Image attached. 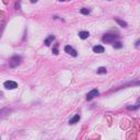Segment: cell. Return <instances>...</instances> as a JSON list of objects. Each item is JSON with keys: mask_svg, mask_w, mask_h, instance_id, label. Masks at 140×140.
I'll use <instances>...</instances> for the list:
<instances>
[{"mask_svg": "<svg viewBox=\"0 0 140 140\" xmlns=\"http://www.w3.org/2000/svg\"><path fill=\"white\" fill-rule=\"evenodd\" d=\"M116 38H117V35H115V34H105L104 36L102 37V41L104 42V43H113Z\"/></svg>", "mask_w": 140, "mask_h": 140, "instance_id": "6da1fadb", "label": "cell"}, {"mask_svg": "<svg viewBox=\"0 0 140 140\" xmlns=\"http://www.w3.org/2000/svg\"><path fill=\"white\" fill-rule=\"evenodd\" d=\"M21 60H22V58L20 56H13L12 58L10 59V66L12 68L18 67V66L21 63Z\"/></svg>", "mask_w": 140, "mask_h": 140, "instance_id": "7a4b0ae2", "label": "cell"}, {"mask_svg": "<svg viewBox=\"0 0 140 140\" xmlns=\"http://www.w3.org/2000/svg\"><path fill=\"white\" fill-rule=\"evenodd\" d=\"M65 52H67V54H69V55H71V56H73V57H77V56H78V52H77V50L74 49L73 47H71L70 45L65 46Z\"/></svg>", "mask_w": 140, "mask_h": 140, "instance_id": "3957f363", "label": "cell"}, {"mask_svg": "<svg viewBox=\"0 0 140 140\" xmlns=\"http://www.w3.org/2000/svg\"><path fill=\"white\" fill-rule=\"evenodd\" d=\"M4 88L8 90H13L18 88V83L14 82V81H6L4 82Z\"/></svg>", "mask_w": 140, "mask_h": 140, "instance_id": "277c9868", "label": "cell"}, {"mask_svg": "<svg viewBox=\"0 0 140 140\" xmlns=\"http://www.w3.org/2000/svg\"><path fill=\"white\" fill-rule=\"evenodd\" d=\"M97 95H98V91L96 89H93V90H91V91L87 94V100L91 101V100H93V98L95 97V96H97Z\"/></svg>", "mask_w": 140, "mask_h": 140, "instance_id": "5b68a950", "label": "cell"}, {"mask_svg": "<svg viewBox=\"0 0 140 140\" xmlns=\"http://www.w3.org/2000/svg\"><path fill=\"white\" fill-rule=\"evenodd\" d=\"M93 52L96 54H102V52H104V47L101 45H96L93 47Z\"/></svg>", "mask_w": 140, "mask_h": 140, "instance_id": "8992f818", "label": "cell"}, {"mask_svg": "<svg viewBox=\"0 0 140 140\" xmlns=\"http://www.w3.org/2000/svg\"><path fill=\"white\" fill-rule=\"evenodd\" d=\"M90 36V33L87 32V31H81V32H79V37L82 39H85L88 38V37Z\"/></svg>", "mask_w": 140, "mask_h": 140, "instance_id": "52a82bcc", "label": "cell"}, {"mask_svg": "<svg viewBox=\"0 0 140 140\" xmlns=\"http://www.w3.org/2000/svg\"><path fill=\"white\" fill-rule=\"evenodd\" d=\"M79 120H80V115H74L73 117L69 120V124L73 125V124H76V122H78Z\"/></svg>", "mask_w": 140, "mask_h": 140, "instance_id": "ba28073f", "label": "cell"}, {"mask_svg": "<svg viewBox=\"0 0 140 140\" xmlns=\"http://www.w3.org/2000/svg\"><path fill=\"white\" fill-rule=\"evenodd\" d=\"M54 39H55V36H52V35H49V36H48L47 38L45 39V42H44V43H45L46 46H49L50 44H52V42L54 41Z\"/></svg>", "mask_w": 140, "mask_h": 140, "instance_id": "9c48e42d", "label": "cell"}, {"mask_svg": "<svg viewBox=\"0 0 140 140\" xmlns=\"http://www.w3.org/2000/svg\"><path fill=\"white\" fill-rule=\"evenodd\" d=\"M107 72V70H106V68H104V67H100L97 69V73L98 74H105Z\"/></svg>", "mask_w": 140, "mask_h": 140, "instance_id": "30bf717a", "label": "cell"}, {"mask_svg": "<svg viewBox=\"0 0 140 140\" xmlns=\"http://www.w3.org/2000/svg\"><path fill=\"white\" fill-rule=\"evenodd\" d=\"M116 22H117L119 25H122V26H124V27H126L127 26V23L125 21H122V20H119V19H116Z\"/></svg>", "mask_w": 140, "mask_h": 140, "instance_id": "8fae6325", "label": "cell"}, {"mask_svg": "<svg viewBox=\"0 0 140 140\" xmlns=\"http://www.w3.org/2000/svg\"><path fill=\"white\" fill-rule=\"evenodd\" d=\"M80 12L82 13V14H89V13H90V10H89V9H87V8H82V9L80 10Z\"/></svg>", "mask_w": 140, "mask_h": 140, "instance_id": "7c38bea8", "label": "cell"}, {"mask_svg": "<svg viewBox=\"0 0 140 140\" xmlns=\"http://www.w3.org/2000/svg\"><path fill=\"white\" fill-rule=\"evenodd\" d=\"M57 46H58V45L56 44V45H55V47L52 48V52H54L55 55H58V49H57Z\"/></svg>", "mask_w": 140, "mask_h": 140, "instance_id": "4fadbf2b", "label": "cell"}, {"mask_svg": "<svg viewBox=\"0 0 140 140\" xmlns=\"http://www.w3.org/2000/svg\"><path fill=\"white\" fill-rule=\"evenodd\" d=\"M138 107H139V104H136L135 106H128V109H138Z\"/></svg>", "mask_w": 140, "mask_h": 140, "instance_id": "5bb4252c", "label": "cell"}, {"mask_svg": "<svg viewBox=\"0 0 140 140\" xmlns=\"http://www.w3.org/2000/svg\"><path fill=\"white\" fill-rule=\"evenodd\" d=\"M114 47H115V48H120V47H122V44L119 43V42H117V43L114 45Z\"/></svg>", "mask_w": 140, "mask_h": 140, "instance_id": "9a60e30c", "label": "cell"}, {"mask_svg": "<svg viewBox=\"0 0 140 140\" xmlns=\"http://www.w3.org/2000/svg\"><path fill=\"white\" fill-rule=\"evenodd\" d=\"M38 1V0H31V2H32V3H35V2H37Z\"/></svg>", "mask_w": 140, "mask_h": 140, "instance_id": "2e32d148", "label": "cell"}, {"mask_svg": "<svg viewBox=\"0 0 140 140\" xmlns=\"http://www.w3.org/2000/svg\"><path fill=\"white\" fill-rule=\"evenodd\" d=\"M136 46H137V47H138V46H139V41H137V42H136Z\"/></svg>", "mask_w": 140, "mask_h": 140, "instance_id": "e0dca14e", "label": "cell"}, {"mask_svg": "<svg viewBox=\"0 0 140 140\" xmlns=\"http://www.w3.org/2000/svg\"><path fill=\"white\" fill-rule=\"evenodd\" d=\"M18 1H20V0H18Z\"/></svg>", "mask_w": 140, "mask_h": 140, "instance_id": "ac0fdd59", "label": "cell"}]
</instances>
